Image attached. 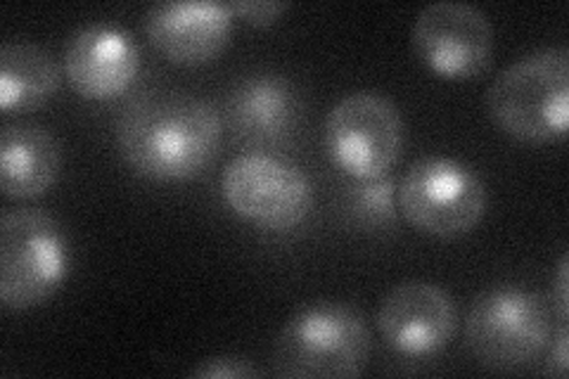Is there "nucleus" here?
<instances>
[{"label":"nucleus","mask_w":569,"mask_h":379,"mask_svg":"<svg viewBox=\"0 0 569 379\" xmlns=\"http://www.w3.org/2000/svg\"><path fill=\"white\" fill-rule=\"evenodd\" d=\"M121 157L140 176L186 180L217 157L221 119L213 107L181 90H154L133 100L119 119Z\"/></svg>","instance_id":"1"},{"label":"nucleus","mask_w":569,"mask_h":379,"mask_svg":"<svg viewBox=\"0 0 569 379\" xmlns=\"http://www.w3.org/2000/svg\"><path fill=\"white\" fill-rule=\"evenodd\" d=\"M370 349V330L353 306L316 301L282 325L273 345V375L351 379L366 370Z\"/></svg>","instance_id":"2"},{"label":"nucleus","mask_w":569,"mask_h":379,"mask_svg":"<svg viewBox=\"0 0 569 379\" xmlns=\"http://www.w3.org/2000/svg\"><path fill=\"white\" fill-rule=\"evenodd\" d=\"M496 126L522 142H558L569 123V50H533L498 74L487 90Z\"/></svg>","instance_id":"3"},{"label":"nucleus","mask_w":569,"mask_h":379,"mask_svg":"<svg viewBox=\"0 0 569 379\" xmlns=\"http://www.w3.org/2000/svg\"><path fill=\"white\" fill-rule=\"evenodd\" d=\"M71 247L58 219L39 209L8 211L0 221V301L29 311L56 295L69 276Z\"/></svg>","instance_id":"4"},{"label":"nucleus","mask_w":569,"mask_h":379,"mask_svg":"<svg viewBox=\"0 0 569 379\" xmlns=\"http://www.w3.org/2000/svg\"><path fill=\"white\" fill-rule=\"evenodd\" d=\"M550 337L553 322L548 303L525 287H491L472 301L466 318L468 349L491 370H518L533 363Z\"/></svg>","instance_id":"5"},{"label":"nucleus","mask_w":569,"mask_h":379,"mask_svg":"<svg viewBox=\"0 0 569 379\" xmlns=\"http://www.w3.org/2000/svg\"><path fill=\"white\" fill-rule=\"evenodd\" d=\"M406 221L435 238H460L482 221L487 188L475 169L458 159L422 157L399 186Z\"/></svg>","instance_id":"6"},{"label":"nucleus","mask_w":569,"mask_h":379,"mask_svg":"<svg viewBox=\"0 0 569 379\" xmlns=\"http://www.w3.org/2000/svg\"><path fill=\"white\" fill-rule=\"evenodd\" d=\"M406 126L399 107L376 90H356L332 104L326 148L351 178L387 176L401 159Z\"/></svg>","instance_id":"7"},{"label":"nucleus","mask_w":569,"mask_h":379,"mask_svg":"<svg viewBox=\"0 0 569 379\" xmlns=\"http://www.w3.org/2000/svg\"><path fill=\"white\" fill-rule=\"evenodd\" d=\"M221 195L240 219L266 230H290L313 207L309 176L269 152H244L221 173Z\"/></svg>","instance_id":"8"},{"label":"nucleus","mask_w":569,"mask_h":379,"mask_svg":"<svg viewBox=\"0 0 569 379\" xmlns=\"http://www.w3.org/2000/svg\"><path fill=\"white\" fill-rule=\"evenodd\" d=\"M411 43L418 60L441 79L472 81L493 60V27L489 17L458 0H437L413 22Z\"/></svg>","instance_id":"9"},{"label":"nucleus","mask_w":569,"mask_h":379,"mask_svg":"<svg viewBox=\"0 0 569 379\" xmlns=\"http://www.w3.org/2000/svg\"><path fill=\"white\" fill-rule=\"evenodd\" d=\"M376 322L391 351L406 358H427L453 339L458 311L439 285L406 280L385 295Z\"/></svg>","instance_id":"10"},{"label":"nucleus","mask_w":569,"mask_h":379,"mask_svg":"<svg viewBox=\"0 0 569 379\" xmlns=\"http://www.w3.org/2000/svg\"><path fill=\"white\" fill-rule=\"evenodd\" d=\"M142 29L150 43L176 64H204L228 46L233 12L228 3L178 0L157 3L146 12Z\"/></svg>","instance_id":"11"},{"label":"nucleus","mask_w":569,"mask_h":379,"mask_svg":"<svg viewBox=\"0 0 569 379\" xmlns=\"http://www.w3.org/2000/svg\"><path fill=\"white\" fill-rule=\"evenodd\" d=\"M140 69V52L114 24H88L64 48V74L88 100H112L127 90Z\"/></svg>","instance_id":"12"},{"label":"nucleus","mask_w":569,"mask_h":379,"mask_svg":"<svg viewBox=\"0 0 569 379\" xmlns=\"http://www.w3.org/2000/svg\"><path fill=\"white\" fill-rule=\"evenodd\" d=\"M299 117V93L282 77H247L228 98L230 129L240 142L252 148L278 146L295 131Z\"/></svg>","instance_id":"13"},{"label":"nucleus","mask_w":569,"mask_h":379,"mask_svg":"<svg viewBox=\"0 0 569 379\" xmlns=\"http://www.w3.org/2000/svg\"><path fill=\"white\" fill-rule=\"evenodd\" d=\"M62 167L58 138L43 126L8 123L0 131V188L10 200L43 195Z\"/></svg>","instance_id":"14"},{"label":"nucleus","mask_w":569,"mask_h":379,"mask_svg":"<svg viewBox=\"0 0 569 379\" xmlns=\"http://www.w3.org/2000/svg\"><path fill=\"white\" fill-rule=\"evenodd\" d=\"M60 86V67L46 48L31 41L0 46V107L29 112L46 104Z\"/></svg>","instance_id":"15"},{"label":"nucleus","mask_w":569,"mask_h":379,"mask_svg":"<svg viewBox=\"0 0 569 379\" xmlns=\"http://www.w3.org/2000/svg\"><path fill=\"white\" fill-rule=\"evenodd\" d=\"M399 192L395 180L387 176L378 178H351L347 192V211L363 228H382L397 213Z\"/></svg>","instance_id":"16"},{"label":"nucleus","mask_w":569,"mask_h":379,"mask_svg":"<svg viewBox=\"0 0 569 379\" xmlns=\"http://www.w3.org/2000/svg\"><path fill=\"white\" fill-rule=\"evenodd\" d=\"M259 368L249 358L242 356H219L207 358L192 370V377L200 379H249L259 377Z\"/></svg>","instance_id":"17"},{"label":"nucleus","mask_w":569,"mask_h":379,"mask_svg":"<svg viewBox=\"0 0 569 379\" xmlns=\"http://www.w3.org/2000/svg\"><path fill=\"white\" fill-rule=\"evenodd\" d=\"M228 8L233 17L238 14L249 24L269 27L288 10V3H282V0H236V3H228Z\"/></svg>","instance_id":"18"},{"label":"nucleus","mask_w":569,"mask_h":379,"mask_svg":"<svg viewBox=\"0 0 569 379\" xmlns=\"http://www.w3.org/2000/svg\"><path fill=\"white\" fill-rule=\"evenodd\" d=\"M567 322H560V332L556 345H550V356H548V372L565 377L567 368H569V356H567Z\"/></svg>","instance_id":"19"},{"label":"nucleus","mask_w":569,"mask_h":379,"mask_svg":"<svg viewBox=\"0 0 569 379\" xmlns=\"http://www.w3.org/2000/svg\"><path fill=\"white\" fill-rule=\"evenodd\" d=\"M569 257L562 255L560 263H558V276H556V309H558V318L560 322H567V292H569V285H567V270H569Z\"/></svg>","instance_id":"20"}]
</instances>
